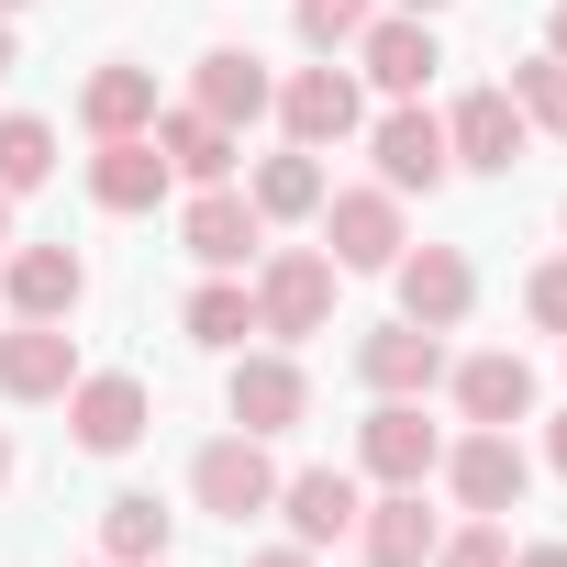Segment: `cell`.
I'll return each mask as SVG.
<instances>
[{"label":"cell","mask_w":567,"mask_h":567,"mask_svg":"<svg viewBox=\"0 0 567 567\" xmlns=\"http://www.w3.org/2000/svg\"><path fill=\"white\" fill-rule=\"evenodd\" d=\"M245 301H256V334H278V346L323 334V323H334V256H323V245H290V256H267Z\"/></svg>","instance_id":"1"},{"label":"cell","mask_w":567,"mask_h":567,"mask_svg":"<svg viewBox=\"0 0 567 567\" xmlns=\"http://www.w3.org/2000/svg\"><path fill=\"white\" fill-rule=\"evenodd\" d=\"M189 501L245 523V512H278V467H267V434H212L189 456Z\"/></svg>","instance_id":"2"},{"label":"cell","mask_w":567,"mask_h":567,"mask_svg":"<svg viewBox=\"0 0 567 567\" xmlns=\"http://www.w3.org/2000/svg\"><path fill=\"white\" fill-rule=\"evenodd\" d=\"M145 423H156L145 379H123V368H79V390H68V434H79L90 456H134Z\"/></svg>","instance_id":"3"},{"label":"cell","mask_w":567,"mask_h":567,"mask_svg":"<svg viewBox=\"0 0 567 567\" xmlns=\"http://www.w3.org/2000/svg\"><path fill=\"white\" fill-rule=\"evenodd\" d=\"M434 467H445V489H456L467 512H523V489H534V456H523V445H512L501 423L456 434V445H445Z\"/></svg>","instance_id":"4"},{"label":"cell","mask_w":567,"mask_h":567,"mask_svg":"<svg viewBox=\"0 0 567 567\" xmlns=\"http://www.w3.org/2000/svg\"><path fill=\"white\" fill-rule=\"evenodd\" d=\"M434 456H445V434L423 423V401H379V412L357 423V467H368L379 489H423Z\"/></svg>","instance_id":"5"},{"label":"cell","mask_w":567,"mask_h":567,"mask_svg":"<svg viewBox=\"0 0 567 567\" xmlns=\"http://www.w3.org/2000/svg\"><path fill=\"white\" fill-rule=\"evenodd\" d=\"M323 256L334 267H390L401 256V189H323Z\"/></svg>","instance_id":"6"},{"label":"cell","mask_w":567,"mask_h":567,"mask_svg":"<svg viewBox=\"0 0 567 567\" xmlns=\"http://www.w3.org/2000/svg\"><path fill=\"white\" fill-rule=\"evenodd\" d=\"M390 278H401V312H412V323H434V334H456V323H467V301H478V267H467L456 245H401V256H390Z\"/></svg>","instance_id":"7"},{"label":"cell","mask_w":567,"mask_h":567,"mask_svg":"<svg viewBox=\"0 0 567 567\" xmlns=\"http://www.w3.org/2000/svg\"><path fill=\"white\" fill-rule=\"evenodd\" d=\"M68 390H79V334L12 312V334H0V401H68Z\"/></svg>","instance_id":"8"},{"label":"cell","mask_w":567,"mask_h":567,"mask_svg":"<svg viewBox=\"0 0 567 567\" xmlns=\"http://www.w3.org/2000/svg\"><path fill=\"white\" fill-rule=\"evenodd\" d=\"M0 301H12L23 323H68L90 301V267L68 245H12V256H0Z\"/></svg>","instance_id":"9"},{"label":"cell","mask_w":567,"mask_h":567,"mask_svg":"<svg viewBox=\"0 0 567 567\" xmlns=\"http://www.w3.org/2000/svg\"><path fill=\"white\" fill-rule=\"evenodd\" d=\"M357 379H368V390H379V401H423V390H434V379H445V334H434V323H412V312H401V323H379V334H368V346H357Z\"/></svg>","instance_id":"10"},{"label":"cell","mask_w":567,"mask_h":567,"mask_svg":"<svg viewBox=\"0 0 567 567\" xmlns=\"http://www.w3.org/2000/svg\"><path fill=\"white\" fill-rule=\"evenodd\" d=\"M357 68H368L390 101H423V79L445 68V45H434V23H423V12H379V23L357 34Z\"/></svg>","instance_id":"11"},{"label":"cell","mask_w":567,"mask_h":567,"mask_svg":"<svg viewBox=\"0 0 567 567\" xmlns=\"http://www.w3.org/2000/svg\"><path fill=\"white\" fill-rule=\"evenodd\" d=\"M368 156H379V189H445V178H456V156H445V123H434L423 101H401V112L368 134Z\"/></svg>","instance_id":"12"},{"label":"cell","mask_w":567,"mask_h":567,"mask_svg":"<svg viewBox=\"0 0 567 567\" xmlns=\"http://www.w3.org/2000/svg\"><path fill=\"white\" fill-rule=\"evenodd\" d=\"M278 123H290V145H312V156H323V145H346V134L368 123V101H357V79H346V68H301L290 90H278Z\"/></svg>","instance_id":"13"},{"label":"cell","mask_w":567,"mask_h":567,"mask_svg":"<svg viewBox=\"0 0 567 567\" xmlns=\"http://www.w3.org/2000/svg\"><path fill=\"white\" fill-rule=\"evenodd\" d=\"M278 512H290V545H312V556H323V545H346V534H357V512H368V501H357V478H346V467H301V478H278Z\"/></svg>","instance_id":"14"},{"label":"cell","mask_w":567,"mask_h":567,"mask_svg":"<svg viewBox=\"0 0 567 567\" xmlns=\"http://www.w3.org/2000/svg\"><path fill=\"white\" fill-rule=\"evenodd\" d=\"M167 156H156V134H101V156H90V200L101 212H156L167 200Z\"/></svg>","instance_id":"15"},{"label":"cell","mask_w":567,"mask_h":567,"mask_svg":"<svg viewBox=\"0 0 567 567\" xmlns=\"http://www.w3.org/2000/svg\"><path fill=\"white\" fill-rule=\"evenodd\" d=\"M223 401H234V434H290V423L312 412V379H301L290 357H245Z\"/></svg>","instance_id":"16"},{"label":"cell","mask_w":567,"mask_h":567,"mask_svg":"<svg viewBox=\"0 0 567 567\" xmlns=\"http://www.w3.org/2000/svg\"><path fill=\"white\" fill-rule=\"evenodd\" d=\"M267 101H278V79H267V68H256L245 45H212V56L189 68V112H212L223 134H234V123H256Z\"/></svg>","instance_id":"17"},{"label":"cell","mask_w":567,"mask_h":567,"mask_svg":"<svg viewBox=\"0 0 567 567\" xmlns=\"http://www.w3.org/2000/svg\"><path fill=\"white\" fill-rule=\"evenodd\" d=\"M445 156H456V167H489V178H501V167L523 156V112H512V90H467V101L445 112Z\"/></svg>","instance_id":"18"},{"label":"cell","mask_w":567,"mask_h":567,"mask_svg":"<svg viewBox=\"0 0 567 567\" xmlns=\"http://www.w3.org/2000/svg\"><path fill=\"white\" fill-rule=\"evenodd\" d=\"M456 412H467V423H501V434H512V423H534V368H523L512 346L467 357V368H456Z\"/></svg>","instance_id":"19"},{"label":"cell","mask_w":567,"mask_h":567,"mask_svg":"<svg viewBox=\"0 0 567 567\" xmlns=\"http://www.w3.org/2000/svg\"><path fill=\"white\" fill-rule=\"evenodd\" d=\"M434 534H445V523L423 512V489H390V501H368V512H357V556H368V567H423V556H434Z\"/></svg>","instance_id":"20"},{"label":"cell","mask_w":567,"mask_h":567,"mask_svg":"<svg viewBox=\"0 0 567 567\" xmlns=\"http://www.w3.org/2000/svg\"><path fill=\"white\" fill-rule=\"evenodd\" d=\"M256 234H267V223H256V200H234V189H200V200L178 212V245H189L200 267H245Z\"/></svg>","instance_id":"21"},{"label":"cell","mask_w":567,"mask_h":567,"mask_svg":"<svg viewBox=\"0 0 567 567\" xmlns=\"http://www.w3.org/2000/svg\"><path fill=\"white\" fill-rule=\"evenodd\" d=\"M79 123L90 134H156V68H90V90H79Z\"/></svg>","instance_id":"22"},{"label":"cell","mask_w":567,"mask_h":567,"mask_svg":"<svg viewBox=\"0 0 567 567\" xmlns=\"http://www.w3.org/2000/svg\"><path fill=\"white\" fill-rule=\"evenodd\" d=\"M156 156H167L178 178H200V189H223V178H234V134H223L212 112H189V101H178V112H156Z\"/></svg>","instance_id":"23"},{"label":"cell","mask_w":567,"mask_h":567,"mask_svg":"<svg viewBox=\"0 0 567 567\" xmlns=\"http://www.w3.org/2000/svg\"><path fill=\"white\" fill-rule=\"evenodd\" d=\"M101 556H112V567H156V556H167V501H156V489L101 501Z\"/></svg>","instance_id":"24"},{"label":"cell","mask_w":567,"mask_h":567,"mask_svg":"<svg viewBox=\"0 0 567 567\" xmlns=\"http://www.w3.org/2000/svg\"><path fill=\"white\" fill-rule=\"evenodd\" d=\"M245 200H256V223H312V212H323V167H312V145H290V156H267Z\"/></svg>","instance_id":"25"},{"label":"cell","mask_w":567,"mask_h":567,"mask_svg":"<svg viewBox=\"0 0 567 567\" xmlns=\"http://www.w3.org/2000/svg\"><path fill=\"white\" fill-rule=\"evenodd\" d=\"M45 178H56V134H45L34 112H0V189L23 200V189H45Z\"/></svg>","instance_id":"26"},{"label":"cell","mask_w":567,"mask_h":567,"mask_svg":"<svg viewBox=\"0 0 567 567\" xmlns=\"http://www.w3.org/2000/svg\"><path fill=\"white\" fill-rule=\"evenodd\" d=\"M256 334V301L234 290V278H200L189 290V346H245Z\"/></svg>","instance_id":"27"},{"label":"cell","mask_w":567,"mask_h":567,"mask_svg":"<svg viewBox=\"0 0 567 567\" xmlns=\"http://www.w3.org/2000/svg\"><path fill=\"white\" fill-rule=\"evenodd\" d=\"M512 112H523V134H567V68L556 56L512 68Z\"/></svg>","instance_id":"28"},{"label":"cell","mask_w":567,"mask_h":567,"mask_svg":"<svg viewBox=\"0 0 567 567\" xmlns=\"http://www.w3.org/2000/svg\"><path fill=\"white\" fill-rule=\"evenodd\" d=\"M423 567H512V534L478 512V523H456V534H434V556Z\"/></svg>","instance_id":"29"},{"label":"cell","mask_w":567,"mask_h":567,"mask_svg":"<svg viewBox=\"0 0 567 567\" xmlns=\"http://www.w3.org/2000/svg\"><path fill=\"white\" fill-rule=\"evenodd\" d=\"M368 23H379V0H301V45H323V56L357 45Z\"/></svg>","instance_id":"30"},{"label":"cell","mask_w":567,"mask_h":567,"mask_svg":"<svg viewBox=\"0 0 567 567\" xmlns=\"http://www.w3.org/2000/svg\"><path fill=\"white\" fill-rule=\"evenodd\" d=\"M523 312H534V323H545V334H567V256H556V267H534V278H523Z\"/></svg>","instance_id":"31"},{"label":"cell","mask_w":567,"mask_h":567,"mask_svg":"<svg viewBox=\"0 0 567 567\" xmlns=\"http://www.w3.org/2000/svg\"><path fill=\"white\" fill-rule=\"evenodd\" d=\"M245 567H323L312 545H267V556H245Z\"/></svg>","instance_id":"32"},{"label":"cell","mask_w":567,"mask_h":567,"mask_svg":"<svg viewBox=\"0 0 567 567\" xmlns=\"http://www.w3.org/2000/svg\"><path fill=\"white\" fill-rule=\"evenodd\" d=\"M512 567H567V545H512Z\"/></svg>","instance_id":"33"},{"label":"cell","mask_w":567,"mask_h":567,"mask_svg":"<svg viewBox=\"0 0 567 567\" xmlns=\"http://www.w3.org/2000/svg\"><path fill=\"white\" fill-rule=\"evenodd\" d=\"M545 56H556V68H567V0H556V23H545Z\"/></svg>","instance_id":"34"},{"label":"cell","mask_w":567,"mask_h":567,"mask_svg":"<svg viewBox=\"0 0 567 567\" xmlns=\"http://www.w3.org/2000/svg\"><path fill=\"white\" fill-rule=\"evenodd\" d=\"M23 68V45H12V12H0V79H12Z\"/></svg>","instance_id":"35"},{"label":"cell","mask_w":567,"mask_h":567,"mask_svg":"<svg viewBox=\"0 0 567 567\" xmlns=\"http://www.w3.org/2000/svg\"><path fill=\"white\" fill-rule=\"evenodd\" d=\"M545 467H556V478H567V423H556V434H545Z\"/></svg>","instance_id":"36"},{"label":"cell","mask_w":567,"mask_h":567,"mask_svg":"<svg viewBox=\"0 0 567 567\" xmlns=\"http://www.w3.org/2000/svg\"><path fill=\"white\" fill-rule=\"evenodd\" d=\"M0 256H12V189H0Z\"/></svg>","instance_id":"37"},{"label":"cell","mask_w":567,"mask_h":567,"mask_svg":"<svg viewBox=\"0 0 567 567\" xmlns=\"http://www.w3.org/2000/svg\"><path fill=\"white\" fill-rule=\"evenodd\" d=\"M0 489H12V434H0Z\"/></svg>","instance_id":"38"},{"label":"cell","mask_w":567,"mask_h":567,"mask_svg":"<svg viewBox=\"0 0 567 567\" xmlns=\"http://www.w3.org/2000/svg\"><path fill=\"white\" fill-rule=\"evenodd\" d=\"M401 12H423V23H434V12H445V0H401Z\"/></svg>","instance_id":"39"},{"label":"cell","mask_w":567,"mask_h":567,"mask_svg":"<svg viewBox=\"0 0 567 567\" xmlns=\"http://www.w3.org/2000/svg\"><path fill=\"white\" fill-rule=\"evenodd\" d=\"M0 12H23V0H0Z\"/></svg>","instance_id":"40"},{"label":"cell","mask_w":567,"mask_h":567,"mask_svg":"<svg viewBox=\"0 0 567 567\" xmlns=\"http://www.w3.org/2000/svg\"><path fill=\"white\" fill-rule=\"evenodd\" d=\"M101 567H112V556H101Z\"/></svg>","instance_id":"41"},{"label":"cell","mask_w":567,"mask_h":567,"mask_svg":"<svg viewBox=\"0 0 567 567\" xmlns=\"http://www.w3.org/2000/svg\"><path fill=\"white\" fill-rule=\"evenodd\" d=\"M156 567H167V556H156Z\"/></svg>","instance_id":"42"}]
</instances>
